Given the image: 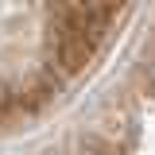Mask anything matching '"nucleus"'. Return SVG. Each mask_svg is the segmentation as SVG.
I'll return each instance as SVG.
<instances>
[{
	"mask_svg": "<svg viewBox=\"0 0 155 155\" xmlns=\"http://www.w3.org/2000/svg\"><path fill=\"white\" fill-rule=\"evenodd\" d=\"M97 43L101 39L85 27H78L70 19H54L47 23V58H51V70L58 74H78L89 66V58L97 54Z\"/></svg>",
	"mask_w": 155,
	"mask_h": 155,
	"instance_id": "f257e3e1",
	"label": "nucleus"
},
{
	"mask_svg": "<svg viewBox=\"0 0 155 155\" xmlns=\"http://www.w3.org/2000/svg\"><path fill=\"white\" fill-rule=\"evenodd\" d=\"M143 89H147V93L155 97V62L147 66V74H143Z\"/></svg>",
	"mask_w": 155,
	"mask_h": 155,
	"instance_id": "f03ea898",
	"label": "nucleus"
}]
</instances>
